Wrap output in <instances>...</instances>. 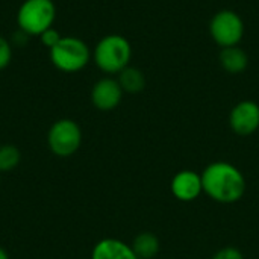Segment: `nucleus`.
<instances>
[{
	"label": "nucleus",
	"mask_w": 259,
	"mask_h": 259,
	"mask_svg": "<svg viewBox=\"0 0 259 259\" xmlns=\"http://www.w3.org/2000/svg\"><path fill=\"white\" fill-rule=\"evenodd\" d=\"M202 176L203 194L211 200L231 205L240 202L247 190V181L243 171L228 161H214L208 164Z\"/></svg>",
	"instance_id": "nucleus-1"
},
{
	"label": "nucleus",
	"mask_w": 259,
	"mask_h": 259,
	"mask_svg": "<svg viewBox=\"0 0 259 259\" xmlns=\"http://www.w3.org/2000/svg\"><path fill=\"white\" fill-rule=\"evenodd\" d=\"M93 59L100 71L108 76L118 74L129 67L132 59L131 42L118 33L105 35L94 47Z\"/></svg>",
	"instance_id": "nucleus-2"
},
{
	"label": "nucleus",
	"mask_w": 259,
	"mask_h": 259,
	"mask_svg": "<svg viewBox=\"0 0 259 259\" xmlns=\"http://www.w3.org/2000/svg\"><path fill=\"white\" fill-rule=\"evenodd\" d=\"M55 18L56 6L52 0H24L17 12L20 32L27 36H39L53 27Z\"/></svg>",
	"instance_id": "nucleus-3"
},
{
	"label": "nucleus",
	"mask_w": 259,
	"mask_h": 259,
	"mask_svg": "<svg viewBox=\"0 0 259 259\" xmlns=\"http://www.w3.org/2000/svg\"><path fill=\"white\" fill-rule=\"evenodd\" d=\"M49 52L52 64L64 73L83 70L93 58L88 44L77 36H62Z\"/></svg>",
	"instance_id": "nucleus-4"
},
{
	"label": "nucleus",
	"mask_w": 259,
	"mask_h": 259,
	"mask_svg": "<svg viewBox=\"0 0 259 259\" xmlns=\"http://www.w3.org/2000/svg\"><path fill=\"white\" fill-rule=\"evenodd\" d=\"M209 35L222 49L238 46L244 36V21L235 11L222 9L209 20Z\"/></svg>",
	"instance_id": "nucleus-5"
},
{
	"label": "nucleus",
	"mask_w": 259,
	"mask_h": 259,
	"mask_svg": "<svg viewBox=\"0 0 259 259\" xmlns=\"http://www.w3.org/2000/svg\"><path fill=\"white\" fill-rule=\"evenodd\" d=\"M47 144L53 155L67 158L74 155L82 144L80 126L70 118L55 121L47 132Z\"/></svg>",
	"instance_id": "nucleus-6"
},
{
	"label": "nucleus",
	"mask_w": 259,
	"mask_h": 259,
	"mask_svg": "<svg viewBox=\"0 0 259 259\" xmlns=\"http://www.w3.org/2000/svg\"><path fill=\"white\" fill-rule=\"evenodd\" d=\"M229 127L240 137L253 135L259 129V105L253 100L238 102L229 112Z\"/></svg>",
	"instance_id": "nucleus-7"
},
{
	"label": "nucleus",
	"mask_w": 259,
	"mask_h": 259,
	"mask_svg": "<svg viewBox=\"0 0 259 259\" xmlns=\"http://www.w3.org/2000/svg\"><path fill=\"white\" fill-rule=\"evenodd\" d=\"M123 90L117 79L106 76L99 79L91 88V103L99 111H112L115 109L123 99Z\"/></svg>",
	"instance_id": "nucleus-8"
},
{
	"label": "nucleus",
	"mask_w": 259,
	"mask_h": 259,
	"mask_svg": "<svg viewBox=\"0 0 259 259\" xmlns=\"http://www.w3.org/2000/svg\"><path fill=\"white\" fill-rule=\"evenodd\" d=\"M170 190L179 202H194L203 194L202 176L194 170H181L173 176Z\"/></svg>",
	"instance_id": "nucleus-9"
},
{
	"label": "nucleus",
	"mask_w": 259,
	"mask_h": 259,
	"mask_svg": "<svg viewBox=\"0 0 259 259\" xmlns=\"http://www.w3.org/2000/svg\"><path fill=\"white\" fill-rule=\"evenodd\" d=\"M91 259H138L131 244L118 238H103L91 250Z\"/></svg>",
	"instance_id": "nucleus-10"
},
{
	"label": "nucleus",
	"mask_w": 259,
	"mask_h": 259,
	"mask_svg": "<svg viewBox=\"0 0 259 259\" xmlns=\"http://www.w3.org/2000/svg\"><path fill=\"white\" fill-rule=\"evenodd\" d=\"M219 61L223 70L229 74H240L249 65V55L240 46L225 47L220 50Z\"/></svg>",
	"instance_id": "nucleus-11"
},
{
	"label": "nucleus",
	"mask_w": 259,
	"mask_h": 259,
	"mask_svg": "<svg viewBox=\"0 0 259 259\" xmlns=\"http://www.w3.org/2000/svg\"><path fill=\"white\" fill-rule=\"evenodd\" d=\"M132 249L138 259H155L161 250L158 237L153 232H141L132 241Z\"/></svg>",
	"instance_id": "nucleus-12"
},
{
	"label": "nucleus",
	"mask_w": 259,
	"mask_h": 259,
	"mask_svg": "<svg viewBox=\"0 0 259 259\" xmlns=\"http://www.w3.org/2000/svg\"><path fill=\"white\" fill-rule=\"evenodd\" d=\"M117 80H118L123 93H127V94H138L146 87V77H144L143 71L140 68L131 67V65L118 73Z\"/></svg>",
	"instance_id": "nucleus-13"
},
{
	"label": "nucleus",
	"mask_w": 259,
	"mask_h": 259,
	"mask_svg": "<svg viewBox=\"0 0 259 259\" xmlns=\"http://www.w3.org/2000/svg\"><path fill=\"white\" fill-rule=\"evenodd\" d=\"M20 161H21V153L18 147L12 144L0 146V173L14 170L20 164Z\"/></svg>",
	"instance_id": "nucleus-14"
},
{
	"label": "nucleus",
	"mask_w": 259,
	"mask_h": 259,
	"mask_svg": "<svg viewBox=\"0 0 259 259\" xmlns=\"http://www.w3.org/2000/svg\"><path fill=\"white\" fill-rule=\"evenodd\" d=\"M11 59H12L11 42L6 38L0 36V70H5L11 64Z\"/></svg>",
	"instance_id": "nucleus-15"
},
{
	"label": "nucleus",
	"mask_w": 259,
	"mask_h": 259,
	"mask_svg": "<svg viewBox=\"0 0 259 259\" xmlns=\"http://www.w3.org/2000/svg\"><path fill=\"white\" fill-rule=\"evenodd\" d=\"M211 259H244V256L240 249L234 246H226V247L219 249Z\"/></svg>",
	"instance_id": "nucleus-16"
},
{
	"label": "nucleus",
	"mask_w": 259,
	"mask_h": 259,
	"mask_svg": "<svg viewBox=\"0 0 259 259\" xmlns=\"http://www.w3.org/2000/svg\"><path fill=\"white\" fill-rule=\"evenodd\" d=\"M62 36H61V33L55 29V27H50V29H47L46 32H42L41 35H39V39H41V42L50 50L59 39H61Z\"/></svg>",
	"instance_id": "nucleus-17"
},
{
	"label": "nucleus",
	"mask_w": 259,
	"mask_h": 259,
	"mask_svg": "<svg viewBox=\"0 0 259 259\" xmlns=\"http://www.w3.org/2000/svg\"><path fill=\"white\" fill-rule=\"evenodd\" d=\"M0 259H9V255H8V252L0 246Z\"/></svg>",
	"instance_id": "nucleus-18"
},
{
	"label": "nucleus",
	"mask_w": 259,
	"mask_h": 259,
	"mask_svg": "<svg viewBox=\"0 0 259 259\" xmlns=\"http://www.w3.org/2000/svg\"><path fill=\"white\" fill-rule=\"evenodd\" d=\"M0 182H2V179H0Z\"/></svg>",
	"instance_id": "nucleus-19"
}]
</instances>
